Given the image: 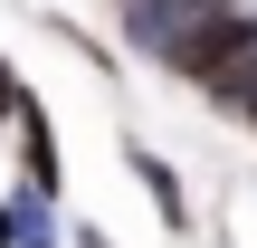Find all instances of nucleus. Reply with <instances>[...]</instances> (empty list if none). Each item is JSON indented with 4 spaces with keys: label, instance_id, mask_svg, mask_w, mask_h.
Instances as JSON below:
<instances>
[{
    "label": "nucleus",
    "instance_id": "1",
    "mask_svg": "<svg viewBox=\"0 0 257 248\" xmlns=\"http://www.w3.org/2000/svg\"><path fill=\"white\" fill-rule=\"evenodd\" d=\"M238 48H257V19H248V10H219V0H210V10H200V19H191V29L162 48V67H172V76H191V86H210V76H219Z\"/></svg>",
    "mask_w": 257,
    "mask_h": 248
},
{
    "label": "nucleus",
    "instance_id": "2",
    "mask_svg": "<svg viewBox=\"0 0 257 248\" xmlns=\"http://www.w3.org/2000/svg\"><path fill=\"white\" fill-rule=\"evenodd\" d=\"M200 10H210V0H124V29H134V48H153V57H162Z\"/></svg>",
    "mask_w": 257,
    "mask_h": 248
},
{
    "label": "nucleus",
    "instance_id": "3",
    "mask_svg": "<svg viewBox=\"0 0 257 248\" xmlns=\"http://www.w3.org/2000/svg\"><path fill=\"white\" fill-rule=\"evenodd\" d=\"M134 172H143V191H153V201H162V220H172V229H191V201H181V182H172V162H162V153H143V143H134Z\"/></svg>",
    "mask_w": 257,
    "mask_h": 248
},
{
    "label": "nucleus",
    "instance_id": "4",
    "mask_svg": "<svg viewBox=\"0 0 257 248\" xmlns=\"http://www.w3.org/2000/svg\"><path fill=\"white\" fill-rule=\"evenodd\" d=\"M10 248H57V220H48V201H19V210H10Z\"/></svg>",
    "mask_w": 257,
    "mask_h": 248
},
{
    "label": "nucleus",
    "instance_id": "5",
    "mask_svg": "<svg viewBox=\"0 0 257 248\" xmlns=\"http://www.w3.org/2000/svg\"><path fill=\"white\" fill-rule=\"evenodd\" d=\"M210 96H219V105H248V96H257V48H238V57L210 76Z\"/></svg>",
    "mask_w": 257,
    "mask_h": 248
},
{
    "label": "nucleus",
    "instance_id": "6",
    "mask_svg": "<svg viewBox=\"0 0 257 248\" xmlns=\"http://www.w3.org/2000/svg\"><path fill=\"white\" fill-rule=\"evenodd\" d=\"M19 105H29V96H19V76L0 67V115H19Z\"/></svg>",
    "mask_w": 257,
    "mask_h": 248
},
{
    "label": "nucleus",
    "instance_id": "7",
    "mask_svg": "<svg viewBox=\"0 0 257 248\" xmlns=\"http://www.w3.org/2000/svg\"><path fill=\"white\" fill-rule=\"evenodd\" d=\"M0 248H10V201H0Z\"/></svg>",
    "mask_w": 257,
    "mask_h": 248
},
{
    "label": "nucleus",
    "instance_id": "8",
    "mask_svg": "<svg viewBox=\"0 0 257 248\" xmlns=\"http://www.w3.org/2000/svg\"><path fill=\"white\" fill-rule=\"evenodd\" d=\"M238 115H248V124H257V96H248V105H238Z\"/></svg>",
    "mask_w": 257,
    "mask_h": 248
}]
</instances>
